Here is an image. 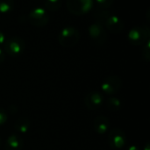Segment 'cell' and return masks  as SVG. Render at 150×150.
Returning <instances> with one entry per match:
<instances>
[{
  "mask_svg": "<svg viewBox=\"0 0 150 150\" xmlns=\"http://www.w3.org/2000/svg\"><path fill=\"white\" fill-rule=\"evenodd\" d=\"M62 0H44L45 9L50 11H56L61 8Z\"/></svg>",
  "mask_w": 150,
  "mask_h": 150,
  "instance_id": "e0dca14e",
  "label": "cell"
},
{
  "mask_svg": "<svg viewBox=\"0 0 150 150\" xmlns=\"http://www.w3.org/2000/svg\"><path fill=\"white\" fill-rule=\"evenodd\" d=\"M105 27L112 33L113 34H118L120 33H121L124 29V22L123 20L116 15H111L105 24Z\"/></svg>",
  "mask_w": 150,
  "mask_h": 150,
  "instance_id": "30bf717a",
  "label": "cell"
},
{
  "mask_svg": "<svg viewBox=\"0 0 150 150\" xmlns=\"http://www.w3.org/2000/svg\"><path fill=\"white\" fill-rule=\"evenodd\" d=\"M105 105L109 111L118 112L122 108V102L116 97H111L105 101Z\"/></svg>",
  "mask_w": 150,
  "mask_h": 150,
  "instance_id": "9a60e30c",
  "label": "cell"
},
{
  "mask_svg": "<svg viewBox=\"0 0 150 150\" xmlns=\"http://www.w3.org/2000/svg\"><path fill=\"white\" fill-rule=\"evenodd\" d=\"M111 11H109L107 9H102V8H97L93 11V18L95 19V23L101 25L105 27V24L107 20V18L111 16Z\"/></svg>",
  "mask_w": 150,
  "mask_h": 150,
  "instance_id": "4fadbf2b",
  "label": "cell"
},
{
  "mask_svg": "<svg viewBox=\"0 0 150 150\" xmlns=\"http://www.w3.org/2000/svg\"><path fill=\"white\" fill-rule=\"evenodd\" d=\"M8 120V114L6 111L0 107V126L4 125Z\"/></svg>",
  "mask_w": 150,
  "mask_h": 150,
  "instance_id": "ffe728a7",
  "label": "cell"
},
{
  "mask_svg": "<svg viewBox=\"0 0 150 150\" xmlns=\"http://www.w3.org/2000/svg\"><path fill=\"white\" fill-rule=\"evenodd\" d=\"M95 2L98 8L108 9L113 4L114 0H95Z\"/></svg>",
  "mask_w": 150,
  "mask_h": 150,
  "instance_id": "d6986e66",
  "label": "cell"
},
{
  "mask_svg": "<svg viewBox=\"0 0 150 150\" xmlns=\"http://www.w3.org/2000/svg\"><path fill=\"white\" fill-rule=\"evenodd\" d=\"M14 9V0H0V13L8 14Z\"/></svg>",
  "mask_w": 150,
  "mask_h": 150,
  "instance_id": "2e32d148",
  "label": "cell"
},
{
  "mask_svg": "<svg viewBox=\"0 0 150 150\" xmlns=\"http://www.w3.org/2000/svg\"><path fill=\"white\" fill-rule=\"evenodd\" d=\"M3 46H4V49H3L4 52L6 54L10 55L11 57L19 56L20 54H22L25 47L24 40L18 36H13L5 40Z\"/></svg>",
  "mask_w": 150,
  "mask_h": 150,
  "instance_id": "3957f363",
  "label": "cell"
},
{
  "mask_svg": "<svg viewBox=\"0 0 150 150\" xmlns=\"http://www.w3.org/2000/svg\"><path fill=\"white\" fill-rule=\"evenodd\" d=\"M50 19V16L47 11L42 7L33 8L28 15V20L30 24L35 27L45 26Z\"/></svg>",
  "mask_w": 150,
  "mask_h": 150,
  "instance_id": "5b68a950",
  "label": "cell"
},
{
  "mask_svg": "<svg viewBox=\"0 0 150 150\" xmlns=\"http://www.w3.org/2000/svg\"><path fill=\"white\" fill-rule=\"evenodd\" d=\"M127 137L123 130L120 128H113L109 132L108 134V143L111 149L114 150H120L126 145Z\"/></svg>",
  "mask_w": 150,
  "mask_h": 150,
  "instance_id": "52a82bcc",
  "label": "cell"
},
{
  "mask_svg": "<svg viewBox=\"0 0 150 150\" xmlns=\"http://www.w3.org/2000/svg\"><path fill=\"white\" fill-rule=\"evenodd\" d=\"M5 150H22L24 148V140L18 134L10 135L4 145Z\"/></svg>",
  "mask_w": 150,
  "mask_h": 150,
  "instance_id": "7c38bea8",
  "label": "cell"
},
{
  "mask_svg": "<svg viewBox=\"0 0 150 150\" xmlns=\"http://www.w3.org/2000/svg\"><path fill=\"white\" fill-rule=\"evenodd\" d=\"M14 128L18 133L25 134L31 128V121L26 118H19L14 123Z\"/></svg>",
  "mask_w": 150,
  "mask_h": 150,
  "instance_id": "5bb4252c",
  "label": "cell"
},
{
  "mask_svg": "<svg viewBox=\"0 0 150 150\" xmlns=\"http://www.w3.org/2000/svg\"><path fill=\"white\" fill-rule=\"evenodd\" d=\"M93 0H66L68 11L77 16L84 15L90 12L93 8Z\"/></svg>",
  "mask_w": 150,
  "mask_h": 150,
  "instance_id": "277c9868",
  "label": "cell"
},
{
  "mask_svg": "<svg viewBox=\"0 0 150 150\" xmlns=\"http://www.w3.org/2000/svg\"><path fill=\"white\" fill-rule=\"evenodd\" d=\"M57 40L62 47H71L78 43L80 40V33L74 26H65L59 32Z\"/></svg>",
  "mask_w": 150,
  "mask_h": 150,
  "instance_id": "6da1fadb",
  "label": "cell"
},
{
  "mask_svg": "<svg viewBox=\"0 0 150 150\" xmlns=\"http://www.w3.org/2000/svg\"><path fill=\"white\" fill-rule=\"evenodd\" d=\"M93 127H94L95 132L98 134H100V135L105 134L108 132V129L110 127L108 118L104 115H99L96 117L93 122Z\"/></svg>",
  "mask_w": 150,
  "mask_h": 150,
  "instance_id": "8fae6325",
  "label": "cell"
},
{
  "mask_svg": "<svg viewBox=\"0 0 150 150\" xmlns=\"http://www.w3.org/2000/svg\"><path fill=\"white\" fill-rule=\"evenodd\" d=\"M104 104V97L98 91H91L85 96L84 105L90 110H98Z\"/></svg>",
  "mask_w": 150,
  "mask_h": 150,
  "instance_id": "9c48e42d",
  "label": "cell"
},
{
  "mask_svg": "<svg viewBox=\"0 0 150 150\" xmlns=\"http://www.w3.org/2000/svg\"><path fill=\"white\" fill-rule=\"evenodd\" d=\"M88 33L91 40L97 45L102 46L107 41V33L105 27L97 23L91 24L88 27Z\"/></svg>",
  "mask_w": 150,
  "mask_h": 150,
  "instance_id": "8992f818",
  "label": "cell"
},
{
  "mask_svg": "<svg viewBox=\"0 0 150 150\" xmlns=\"http://www.w3.org/2000/svg\"><path fill=\"white\" fill-rule=\"evenodd\" d=\"M5 36H4V33H3V32H1L0 31V46L1 45H3L4 43V41H5Z\"/></svg>",
  "mask_w": 150,
  "mask_h": 150,
  "instance_id": "7402d4cb",
  "label": "cell"
},
{
  "mask_svg": "<svg viewBox=\"0 0 150 150\" xmlns=\"http://www.w3.org/2000/svg\"><path fill=\"white\" fill-rule=\"evenodd\" d=\"M5 59V53L4 52V50L0 47V64L4 61Z\"/></svg>",
  "mask_w": 150,
  "mask_h": 150,
  "instance_id": "44dd1931",
  "label": "cell"
},
{
  "mask_svg": "<svg viewBox=\"0 0 150 150\" xmlns=\"http://www.w3.org/2000/svg\"><path fill=\"white\" fill-rule=\"evenodd\" d=\"M0 146H1V138H0Z\"/></svg>",
  "mask_w": 150,
  "mask_h": 150,
  "instance_id": "cb8c5ba5",
  "label": "cell"
},
{
  "mask_svg": "<svg viewBox=\"0 0 150 150\" xmlns=\"http://www.w3.org/2000/svg\"><path fill=\"white\" fill-rule=\"evenodd\" d=\"M127 150H140V149H139L137 146H135V145H131V146L127 149Z\"/></svg>",
  "mask_w": 150,
  "mask_h": 150,
  "instance_id": "603a6c76",
  "label": "cell"
},
{
  "mask_svg": "<svg viewBox=\"0 0 150 150\" xmlns=\"http://www.w3.org/2000/svg\"><path fill=\"white\" fill-rule=\"evenodd\" d=\"M122 87V80L120 76L112 75L107 76L101 84L102 91L107 95H113L120 91Z\"/></svg>",
  "mask_w": 150,
  "mask_h": 150,
  "instance_id": "ba28073f",
  "label": "cell"
},
{
  "mask_svg": "<svg viewBox=\"0 0 150 150\" xmlns=\"http://www.w3.org/2000/svg\"><path fill=\"white\" fill-rule=\"evenodd\" d=\"M143 46L142 49V58L149 62L150 60V40H149Z\"/></svg>",
  "mask_w": 150,
  "mask_h": 150,
  "instance_id": "ac0fdd59",
  "label": "cell"
},
{
  "mask_svg": "<svg viewBox=\"0 0 150 150\" xmlns=\"http://www.w3.org/2000/svg\"><path fill=\"white\" fill-rule=\"evenodd\" d=\"M127 39L130 44L134 46H142L150 40V29L149 26H134L127 34Z\"/></svg>",
  "mask_w": 150,
  "mask_h": 150,
  "instance_id": "7a4b0ae2",
  "label": "cell"
}]
</instances>
